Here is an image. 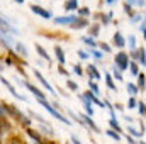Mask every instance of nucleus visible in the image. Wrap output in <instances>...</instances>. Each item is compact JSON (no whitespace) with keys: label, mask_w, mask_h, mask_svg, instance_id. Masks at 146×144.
<instances>
[{"label":"nucleus","mask_w":146,"mask_h":144,"mask_svg":"<svg viewBox=\"0 0 146 144\" xmlns=\"http://www.w3.org/2000/svg\"><path fill=\"white\" fill-rule=\"evenodd\" d=\"M124 12H126L127 15H131V17L134 15V14H133V7H131L129 3H124Z\"/></svg>","instance_id":"obj_31"},{"label":"nucleus","mask_w":146,"mask_h":144,"mask_svg":"<svg viewBox=\"0 0 146 144\" xmlns=\"http://www.w3.org/2000/svg\"><path fill=\"white\" fill-rule=\"evenodd\" d=\"M87 26H88V20H87V19H78V17L70 24L72 29H83V27H87Z\"/></svg>","instance_id":"obj_8"},{"label":"nucleus","mask_w":146,"mask_h":144,"mask_svg":"<svg viewBox=\"0 0 146 144\" xmlns=\"http://www.w3.org/2000/svg\"><path fill=\"white\" fill-rule=\"evenodd\" d=\"M139 19H141V15H139V14H134V15L131 17V20H133V22H138Z\"/></svg>","instance_id":"obj_43"},{"label":"nucleus","mask_w":146,"mask_h":144,"mask_svg":"<svg viewBox=\"0 0 146 144\" xmlns=\"http://www.w3.org/2000/svg\"><path fill=\"white\" fill-rule=\"evenodd\" d=\"M19 83H21V85H24V87H26L27 90H31V93H33V95L36 97L37 100H46L44 93H42V92H41V90H39L37 87H34V85H31L29 81H22V80H19Z\"/></svg>","instance_id":"obj_2"},{"label":"nucleus","mask_w":146,"mask_h":144,"mask_svg":"<svg viewBox=\"0 0 146 144\" xmlns=\"http://www.w3.org/2000/svg\"><path fill=\"white\" fill-rule=\"evenodd\" d=\"M88 87H90V88L94 90V93H95V95H99V93H100V90H99L97 83H94V81H88Z\"/></svg>","instance_id":"obj_29"},{"label":"nucleus","mask_w":146,"mask_h":144,"mask_svg":"<svg viewBox=\"0 0 146 144\" xmlns=\"http://www.w3.org/2000/svg\"><path fill=\"white\" fill-rule=\"evenodd\" d=\"M0 81H2V83H3V85L9 88V92H10V93H12L15 98H19V100H26V97H24V95H21V93H17V92H15V88H14V87H12L9 81H7V78H0Z\"/></svg>","instance_id":"obj_6"},{"label":"nucleus","mask_w":146,"mask_h":144,"mask_svg":"<svg viewBox=\"0 0 146 144\" xmlns=\"http://www.w3.org/2000/svg\"><path fill=\"white\" fill-rule=\"evenodd\" d=\"M139 144H146V143H145V141H143V143H139Z\"/></svg>","instance_id":"obj_53"},{"label":"nucleus","mask_w":146,"mask_h":144,"mask_svg":"<svg viewBox=\"0 0 146 144\" xmlns=\"http://www.w3.org/2000/svg\"><path fill=\"white\" fill-rule=\"evenodd\" d=\"M54 54H56V58H58L60 65H65V53H63V49H61L60 46H56V48H54Z\"/></svg>","instance_id":"obj_13"},{"label":"nucleus","mask_w":146,"mask_h":144,"mask_svg":"<svg viewBox=\"0 0 146 144\" xmlns=\"http://www.w3.org/2000/svg\"><path fill=\"white\" fill-rule=\"evenodd\" d=\"M127 66H129V58H127V54H126V53H119V54L115 56V68L126 70Z\"/></svg>","instance_id":"obj_3"},{"label":"nucleus","mask_w":146,"mask_h":144,"mask_svg":"<svg viewBox=\"0 0 146 144\" xmlns=\"http://www.w3.org/2000/svg\"><path fill=\"white\" fill-rule=\"evenodd\" d=\"M127 132H129L131 136H134V137H141V136H143V132H139V131H136V129H134V127H131V126L127 127Z\"/></svg>","instance_id":"obj_25"},{"label":"nucleus","mask_w":146,"mask_h":144,"mask_svg":"<svg viewBox=\"0 0 146 144\" xmlns=\"http://www.w3.org/2000/svg\"><path fill=\"white\" fill-rule=\"evenodd\" d=\"M17 51H19L22 56H27V49H26V46H24V44H21V42L17 44Z\"/></svg>","instance_id":"obj_28"},{"label":"nucleus","mask_w":146,"mask_h":144,"mask_svg":"<svg viewBox=\"0 0 146 144\" xmlns=\"http://www.w3.org/2000/svg\"><path fill=\"white\" fill-rule=\"evenodd\" d=\"M127 141H129V143H131V144H136V141H134V139H133L131 136H127Z\"/></svg>","instance_id":"obj_48"},{"label":"nucleus","mask_w":146,"mask_h":144,"mask_svg":"<svg viewBox=\"0 0 146 144\" xmlns=\"http://www.w3.org/2000/svg\"><path fill=\"white\" fill-rule=\"evenodd\" d=\"M29 136H31L33 139H36L37 143L41 141V137H39V134H37V132H34V131H29Z\"/></svg>","instance_id":"obj_39"},{"label":"nucleus","mask_w":146,"mask_h":144,"mask_svg":"<svg viewBox=\"0 0 146 144\" xmlns=\"http://www.w3.org/2000/svg\"><path fill=\"white\" fill-rule=\"evenodd\" d=\"M127 92H129V95H136L139 90H138V87H136V85H133V83H127Z\"/></svg>","instance_id":"obj_24"},{"label":"nucleus","mask_w":146,"mask_h":144,"mask_svg":"<svg viewBox=\"0 0 146 144\" xmlns=\"http://www.w3.org/2000/svg\"><path fill=\"white\" fill-rule=\"evenodd\" d=\"M145 2H146V0H138V2H136V5H138V7H143V5H145Z\"/></svg>","instance_id":"obj_45"},{"label":"nucleus","mask_w":146,"mask_h":144,"mask_svg":"<svg viewBox=\"0 0 146 144\" xmlns=\"http://www.w3.org/2000/svg\"><path fill=\"white\" fill-rule=\"evenodd\" d=\"M0 39H2V42H3L7 48L12 46V37H10V34H2V32H0Z\"/></svg>","instance_id":"obj_16"},{"label":"nucleus","mask_w":146,"mask_h":144,"mask_svg":"<svg viewBox=\"0 0 146 144\" xmlns=\"http://www.w3.org/2000/svg\"><path fill=\"white\" fill-rule=\"evenodd\" d=\"M114 78H115L117 81H122V75H121V70L114 68Z\"/></svg>","instance_id":"obj_35"},{"label":"nucleus","mask_w":146,"mask_h":144,"mask_svg":"<svg viewBox=\"0 0 146 144\" xmlns=\"http://www.w3.org/2000/svg\"><path fill=\"white\" fill-rule=\"evenodd\" d=\"M138 108H139V114H141V115H146V105H145V102H138Z\"/></svg>","instance_id":"obj_30"},{"label":"nucleus","mask_w":146,"mask_h":144,"mask_svg":"<svg viewBox=\"0 0 146 144\" xmlns=\"http://www.w3.org/2000/svg\"><path fill=\"white\" fill-rule=\"evenodd\" d=\"M136 2H138V0H127V2H126V3H129V5H131V7H133V5H136Z\"/></svg>","instance_id":"obj_46"},{"label":"nucleus","mask_w":146,"mask_h":144,"mask_svg":"<svg viewBox=\"0 0 146 144\" xmlns=\"http://www.w3.org/2000/svg\"><path fill=\"white\" fill-rule=\"evenodd\" d=\"M143 34H145V41H146V29H145V31H143Z\"/></svg>","instance_id":"obj_51"},{"label":"nucleus","mask_w":146,"mask_h":144,"mask_svg":"<svg viewBox=\"0 0 146 144\" xmlns=\"http://www.w3.org/2000/svg\"><path fill=\"white\" fill-rule=\"evenodd\" d=\"M82 41H83V42H87V44H90V46H95V41H94V39H92L90 36L82 37Z\"/></svg>","instance_id":"obj_33"},{"label":"nucleus","mask_w":146,"mask_h":144,"mask_svg":"<svg viewBox=\"0 0 146 144\" xmlns=\"http://www.w3.org/2000/svg\"><path fill=\"white\" fill-rule=\"evenodd\" d=\"M78 14H80V15H83V17H85V15H90V9H87V7H82V9L78 10Z\"/></svg>","instance_id":"obj_36"},{"label":"nucleus","mask_w":146,"mask_h":144,"mask_svg":"<svg viewBox=\"0 0 146 144\" xmlns=\"http://www.w3.org/2000/svg\"><path fill=\"white\" fill-rule=\"evenodd\" d=\"M106 134H107V136H109V137H112V139H114V141H117V143H119V141H121V136H119V134H117V132H115V131H112V129H109V131H107V132H106Z\"/></svg>","instance_id":"obj_22"},{"label":"nucleus","mask_w":146,"mask_h":144,"mask_svg":"<svg viewBox=\"0 0 146 144\" xmlns=\"http://www.w3.org/2000/svg\"><path fill=\"white\" fill-rule=\"evenodd\" d=\"M72 143H73V144H82L78 139H76V136H72Z\"/></svg>","instance_id":"obj_44"},{"label":"nucleus","mask_w":146,"mask_h":144,"mask_svg":"<svg viewBox=\"0 0 146 144\" xmlns=\"http://www.w3.org/2000/svg\"><path fill=\"white\" fill-rule=\"evenodd\" d=\"M39 104H41L42 107L46 108V110H48V112H49V114H51V115L54 117V119H58V120H61V122H65V124H70V120H68V119H66V117H65L63 114H60V112H58L56 108L53 107L51 104H48L46 100H39Z\"/></svg>","instance_id":"obj_1"},{"label":"nucleus","mask_w":146,"mask_h":144,"mask_svg":"<svg viewBox=\"0 0 146 144\" xmlns=\"http://www.w3.org/2000/svg\"><path fill=\"white\" fill-rule=\"evenodd\" d=\"M9 129H10V126H9L3 119H0V137H2V134H3V132H7Z\"/></svg>","instance_id":"obj_19"},{"label":"nucleus","mask_w":146,"mask_h":144,"mask_svg":"<svg viewBox=\"0 0 146 144\" xmlns=\"http://www.w3.org/2000/svg\"><path fill=\"white\" fill-rule=\"evenodd\" d=\"M109 124H110V127H112V131H115V132H121V131H122V129H121V126H119V122H117L115 119H110Z\"/></svg>","instance_id":"obj_20"},{"label":"nucleus","mask_w":146,"mask_h":144,"mask_svg":"<svg viewBox=\"0 0 146 144\" xmlns=\"http://www.w3.org/2000/svg\"><path fill=\"white\" fill-rule=\"evenodd\" d=\"M31 10L37 14V15H41L42 19H51L53 17V14L49 12V10H46V9H42V7H39V5H31Z\"/></svg>","instance_id":"obj_4"},{"label":"nucleus","mask_w":146,"mask_h":144,"mask_svg":"<svg viewBox=\"0 0 146 144\" xmlns=\"http://www.w3.org/2000/svg\"><path fill=\"white\" fill-rule=\"evenodd\" d=\"M78 56H80L82 59H87V58H88V53H83V51H78Z\"/></svg>","instance_id":"obj_42"},{"label":"nucleus","mask_w":146,"mask_h":144,"mask_svg":"<svg viewBox=\"0 0 146 144\" xmlns=\"http://www.w3.org/2000/svg\"><path fill=\"white\" fill-rule=\"evenodd\" d=\"M114 44H115L117 48H124V46H126V41H124V37H122L121 32H115V34H114Z\"/></svg>","instance_id":"obj_11"},{"label":"nucleus","mask_w":146,"mask_h":144,"mask_svg":"<svg viewBox=\"0 0 146 144\" xmlns=\"http://www.w3.org/2000/svg\"><path fill=\"white\" fill-rule=\"evenodd\" d=\"M80 98L83 100V105H85V110H87V115L88 117H92L94 115V108H92V102L85 97V95H80Z\"/></svg>","instance_id":"obj_10"},{"label":"nucleus","mask_w":146,"mask_h":144,"mask_svg":"<svg viewBox=\"0 0 146 144\" xmlns=\"http://www.w3.org/2000/svg\"><path fill=\"white\" fill-rule=\"evenodd\" d=\"M127 107H129V108L138 107V102H136V98H134V97H131V98H129V102H127Z\"/></svg>","instance_id":"obj_34"},{"label":"nucleus","mask_w":146,"mask_h":144,"mask_svg":"<svg viewBox=\"0 0 146 144\" xmlns=\"http://www.w3.org/2000/svg\"><path fill=\"white\" fill-rule=\"evenodd\" d=\"M129 70H131V75H134V76H138L139 71H138V65L134 63V61H131V66H129Z\"/></svg>","instance_id":"obj_27"},{"label":"nucleus","mask_w":146,"mask_h":144,"mask_svg":"<svg viewBox=\"0 0 146 144\" xmlns=\"http://www.w3.org/2000/svg\"><path fill=\"white\" fill-rule=\"evenodd\" d=\"M88 75H92V78L95 80H100V73L95 68V65H88Z\"/></svg>","instance_id":"obj_14"},{"label":"nucleus","mask_w":146,"mask_h":144,"mask_svg":"<svg viewBox=\"0 0 146 144\" xmlns=\"http://www.w3.org/2000/svg\"><path fill=\"white\" fill-rule=\"evenodd\" d=\"M66 85H68V88H72V90H75V92L78 90V85H76L75 81H72V80H68V81H66Z\"/></svg>","instance_id":"obj_37"},{"label":"nucleus","mask_w":146,"mask_h":144,"mask_svg":"<svg viewBox=\"0 0 146 144\" xmlns=\"http://www.w3.org/2000/svg\"><path fill=\"white\" fill-rule=\"evenodd\" d=\"M127 44H129L131 51H136V36H129V39H127Z\"/></svg>","instance_id":"obj_23"},{"label":"nucleus","mask_w":146,"mask_h":144,"mask_svg":"<svg viewBox=\"0 0 146 144\" xmlns=\"http://www.w3.org/2000/svg\"><path fill=\"white\" fill-rule=\"evenodd\" d=\"M80 120H82V124H87V126H90V127H92V129H94L95 132H100V129L97 127V124H95V122H94V120H92V119H90V117L87 115V114L80 115Z\"/></svg>","instance_id":"obj_7"},{"label":"nucleus","mask_w":146,"mask_h":144,"mask_svg":"<svg viewBox=\"0 0 146 144\" xmlns=\"http://www.w3.org/2000/svg\"><path fill=\"white\" fill-rule=\"evenodd\" d=\"M15 2H17V3H22V2H24V0H15Z\"/></svg>","instance_id":"obj_50"},{"label":"nucleus","mask_w":146,"mask_h":144,"mask_svg":"<svg viewBox=\"0 0 146 144\" xmlns=\"http://www.w3.org/2000/svg\"><path fill=\"white\" fill-rule=\"evenodd\" d=\"M0 71H3V66H2V65H0Z\"/></svg>","instance_id":"obj_52"},{"label":"nucleus","mask_w":146,"mask_h":144,"mask_svg":"<svg viewBox=\"0 0 146 144\" xmlns=\"http://www.w3.org/2000/svg\"><path fill=\"white\" fill-rule=\"evenodd\" d=\"M76 17L75 15H65V17H56L54 19V24L56 26H68V24H72L73 20H75Z\"/></svg>","instance_id":"obj_5"},{"label":"nucleus","mask_w":146,"mask_h":144,"mask_svg":"<svg viewBox=\"0 0 146 144\" xmlns=\"http://www.w3.org/2000/svg\"><path fill=\"white\" fill-rule=\"evenodd\" d=\"M106 2H107V3H110V5H112V3H115L117 0H106Z\"/></svg>","instance_id":"obj_49"},{"label":"nucleus","mask_w":146,"mask_h":144,"mask_svg":"<svg viewBox=\"0 0 146 144\" xmlns=\"http://www.w3.org/2000/svg\"><path fill=\"white\" fill-rule=\"evenodd\" d=\"M106 83H107V87H109L110 90H115V85H114V81H112V76H110L109 73L106 75Z\"/></svg>","instance_id":"obj_26"},{"label":"nucleus","mask_w":146,"mask_h":144,"mask_svg":"<svg viewBox=\"0 0 146 144\" xmlns=\"http://www.w3.org/2000/svg\"><path fill=\"white\" fill-rule=\"evenodd\" d=\"M99 31H100V24H94L92 27H90V37L94 39V37L99 36Z\"/></svg>","instance_id":"obj_18"},{"label":"nucleus","mask_w":146,"mask_h":144,"mask_svg":"<svg viewBox=\"0 0 146 144\" xmlns=\"http://www.w3.org/2000/svg\"><path fill=\"white\" fill-rule=\"evenodd\" d=\"M60 73H63V75H66V76H68V73H66V70H65L63 66H60Z\"/></svg>","instance_id":"obj_47"},{"label":"nucleus","mask_w":146,"mask_h":144,"mask_svg":"<svg viewBox=\"0 0 146 144\" xmlns=\"http://www.w3.org/2000/svg\"><path fill=\"white\" fill-rule=\"evenodd\" d=\"M138 58L141 65H146V49H138Z\"/></svg>","instance_id":"obj_21"},{"label":"nucleus","mask_w":146,"mask_h":144,"mask_svg":"<svg viewBox=\"0 0 146 144\" xmlns=\"http://www.w3.org/2000/svg\"><path fill=\"white\" fill-rule=\"evenodd\" d=\"M100 48L104 49V53H110V46H109V44H106V42H102V44H100Z\"/></svg>","instance_id":"obj_40"},{"label":"nucleus","mask_w":146,"mask_h":144,"mask_svg":"<svg viewBox=\"0 0 146 144\" xmlns=\"http://www.w3.org/2000/svg\"><path fill=\"white\" fill-rule=\"evenodd\" d=\"M73 71L76 73V75H82V73H83L82 68H80V65H75V66H73Z\"/></svg>","instance_id":"obj_41"},{"label":"nucleus","mask_w":146,"mask_h":144,"mask_svg":"<svg viewBox=\"0 0 146 144\" xmlns=\"http://www.w3.org/2000/svg\"><path fill=\"white\" fill-rule=\"evenodd\" d=\"M36 51L39 53V56H42V58H44V59H46L48 63H51V56H49V54L46 53V49H44L42 46H39V44H36Z\"/></svg>","instance_id":"obj_12"},{"label":"nucleus","mask_w":146,"mask_h":144,"mask_svg":"<svg viewBox=\"0 0 146 144\" xmlns=\"http://www.w3.org/2000/svg\"><path fill=\"white\" fill-rule=\"evenodd\" d=\"M90 54H94V56H95V58H97V59H100V58H102V56H104V54H102V53H100V51H97V49H92V51H90Z\"/></svg>","instance_id":"obj_38"},{"label":"nucleus","mask_w":146,"mask_h":144,"mask_svg":"<svg viewBox=\"0 0 146 144\" xmlns=\"http://www.w3.org/2000/svg\"><path fill=\"white\" fill-rule=\"evenodd\" d=\"M145 88H146V76L138 75V90H145Z\"/></svg>","instance_id":"obj_17"},{"label":"nucleus","mask_w":146,"mask_h":144,"mask_svg":"<svg viewBox=\"0 0 146 144\" xmlns=\"http://www.w3.org/2000/svg\"><path fill=\"white\" fill-rule=\"evenodd\" d=\"M0 112H2V105H0Z\"/></svg>","instance_id":"obj_54"},{"label":"nucleus","mask_w":146,"mask_h":144,"mask_svg":"<svg viewBox=\"0 0 146 144\" xmlns=\"http://www.w3.org/2000/svg\"><path fill=\"white\" fill-rule=\"evenodd\" d=\"M78 9V0H66L65 10H76Z\"/></svg>","instance_id":"obj_15"},{"label":"nucleus","mask_w":146,"mask_h":144,"mask_svg":"<svg viewBox=\"0 0 146 144\" xmlns=\"http://www.w3.org/2000/svg\"><path fill=\"white\" fill-rule=\"evenodd\" d=\"M100 17H102V22H104V24L107 26V24L110 22V19H112V12H109L107 15H100Z\"/></svg>","instance_id":"obj_32"},{"label":"nucleus","mask_w":146,"mask_h":144,"mask_svg":"<svg viewBox=\"0 0 146 144\" xmlns=\"http://www.w3.org/2000/svg\"><path fill=\"white\" fill-rule=\"evenodd\" d=\"M34 75H36L37 80H39V81H41V83H42V85H44V87H46V88H48V90H49V92L53 93V95H54V88H53V87H51V85H49V83L46 81V78H44V76H42V75H41L39 71H37V70H34Z\"/></svg>","instance_id":"obj_9"}]
</instances>
